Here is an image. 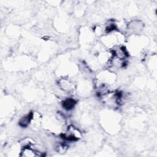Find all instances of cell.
Returning a JSON list of instances; mask_svg holds the SVG:
<instances>
[{
  "mask_svg": "<svg viewBox=\"0 0 157 157\" xmlns=\"http://www.w3.org/2000/svg\"><path fill=\"white\" fill-rule=\"evenodd\" d=\"M33 117V113L30 112L23 117H21L19 120V125L22 128H25L30 124L31 119Z\"/></svg>",
  "mask_w": 157,
  "mask_h": 157,
  "instance_id": "3",
  "label": "cell"
},
{
  "mask_svg": "<svg viewBox=\"0 0 157 157\" xmlns=\"http://www.w3.org/2000/svg\"><path fill=\"white\" fill-rule=\"evenodd\" d=\"M76 104V101L74 99L72 98H67L64 100L63 102V107L64 109L69 110L72 109H73Z\"/></svg>",
  "mask_w": 157,
  "mask_h": 157,
  "instance_id": "4",
  "label": "cell"
},
{
  "mask_svg": "<svg viewBox=\"0 0 157 157\" xmlns=\"http://www.w3.org/2000/svg\"><path fill=\"white\" fill-rule=\"evenodd\" d=\"M143 29V24L139 20H134L127 25V30L132 35H137Z\"/></svg>",
  "mask_w": 157,
  "mask_h": 157,
  "instance_id": "2",
  "label": "cell"
},
{
  "mask_svg": "<svg viewBox=\"0 0 157 157\" xmlns=\"http://www.w3.org/2000/svg\"><path fill=\"white\" fill-rule=\"evenodd\" d=\"M58 85L63 91L67 93L74 92L76 89V86L74 83L67 78H63L59 79L58 81Z\"/></svg>",
  "mask_w": 157,
  "mask_h": 157,
  "instance_id": "1",
  "label": "cell"
}]
</instances>
